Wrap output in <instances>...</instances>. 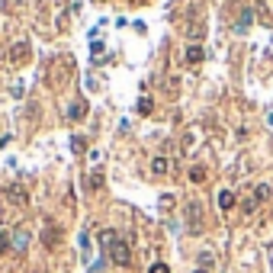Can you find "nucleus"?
Here are the masks:
<instances>
[{"instance_id":"obj_20","label":"nucleus","mask_w":273,"mask_h":273,"mask_svg":"<svg viewBox=\"0 0 273 273\" xmlns=\"http://www.w3.org/2000/svg\"><path fill=\"white\" fill-rule=\"evenodd\" d=\"M55 4H65V0H55Z\"/></svg>"},{"instance_id":"obj_15","label":"nucleus","mask_w":273,"mask_h":273,"mask_svg":"<svg viewBox=\"0 0 273 273\" xmlns=\"http://www.w3.org/2000/svg\"><path fill=\"white\" fill-rule=\"evenodd\" d=\"M71 148H74L77 154H84L87 151V142H84V138H71Z\"/></svg>"},{"instance_id":"obj_19","label":"nucleus","mask_w":273,"mask_h":273,"mask_svg":"<svg viewBox=\"0 0 273 273\" xmlns=\"http://www.w3.org/2000/svg\"><path fill=\"white\" fill-rule=\"evenodd\" d=\"M196 273H209V270H196Z\"/></svg>"},{"instance_id":"obj_7","label":"nucleus","mask_w":273,"mask_h":273,"mask_svg":"<svg viewBox=\"0 0 273 273\" xmlns=\"http://www.w3.org/2000/svg\"><path fill=\"white\" fill-rule=\"evenodd\" d=\"M219 209H222V212L235 209V193H232V190H222V193H219Z\"/></svg>"},{"instance_id":"obj_3","label":"nucleus","mask_w":273,"mask_h":273,"mask_svg":"<svg viewBox=\"0 0 273 273\" xmlns=\"http://www.w3.org/2000/svg\"><path fill=\"white\" fill-rule=\"evenodd\" d=\"M187 219H190L193 232H199V228H202V209H199V202H190V209H187Z\"/></svg>"},{"instance_id":"obj_4","label":"nucleus","mask_w":273,"mask_h":273,"mask_svg":"<svg viewBox=\"0 0 273 273\" xmlns=\"http://www.w3.org/2000/svg\"><path fill=\"white\" fill-rule=\"evenodd\" d=\"M7 199H10V202H16V206H26V202H29L26 190H23V187H16V183H13V187H7Z\"/></svg>"},{"instance_id":"obj_5","label":"nucleus","mask_w":273,"mask_h":273,"mask_svg":"<svg viewBox=\"0 0 273 273\" xmlns=\"http://www.w3.org/2000/svg\"><path fill=\"white\" fill-rule=\"evenodd\" d=\"M58 241H61V232L55 225H48L45 232H42V244H45V248H58Z\"/></svg>"},{"instance_id":"obj_9","label":"nucleus","mask_w":273,"mask_h":273,"mask_svg":"<svg viewBox=\"0 0 273 273\" xmlns=\"http://www.w3.org/2000/svg\"><path fill=\"white\" fill-rule=\"evenodd\" d=\"M187 180L190 183H206V167H190V174H187Z\"/></svg>"},{"instance_id":"obj_8","label":"nucleus","mask_w":273,"mask_h":273,"mask_svg":"<svg viewBox=\"0 0 273 273\" xmlns=\"http://www.w3.org/2000/svg\"><path fill=\"white\" fill-rule=\"evenodd\" d=\"M151 171L157 174V177H161V174H167V171H171V161H167L164 154H157L154 161H151Z\"/></svg>"},{"instance_id":"obj_16","label":"nucleus","mask_w":273,"mask_h":273,"mask_svg":"<svg viewBox=\"0 0 273 273\" xmlns=\"http://www.w3.org/2000/svg\"><path fill=\"white\" fill-rule=\"evenodd\" d=\"M7 251H10V238H7L4 232H0V257H4Z\"/></svg>"},{"instance_id":"obj_1","label":"nucleus","mask_w":273,"mask_h":273,"mask_svg":"<svg viewBox=\"0 0 273 273\" xmlns=\"http://www.w3.org/2000/svg\"><path fill=\"white\" fill-rule=\"evenodd\" d=\"M100 241H103V248H106L113 263H119V267H129V263H132V251H129L126 238H119L116 232H110V228H106V232H100Z\"/></svg>"},{"instance_id":"obj_17","label":"nucleus","mask_w":273,"mask_h":273,"mask_svg":"<svg viewBox=\"0 0 273 273\" xmlns=\"http://www.w3.org/2000/svg\"><path fill=\"white\" fill-rule=\"evenodd\" d=\"M148 273H171V267H167V263H151V270Z\"/></svg>"},{"instance_id":"obj_13","label":"nucleus","mask_w":273,"mask_h":273,"mask_svg":"<svg viewBox=\"0 0 273 273\" xmlns=\"http://www.w3.org/2000/svg\"><path fill=\"white\" fill-rule=\"evenodd\" d=\"M254 199H257V202H267L270 199V187H267V183H260V187L254 190Z\"/></svg>"},{"instance_id":"obj_14","label":"nucleus","mask_w":273,"mask_h":273,"mask_svg":"<svg viewBox=\"0 0 273 273\" xmlns=\"http://www.w3.org/2000/svg\"><path fill=\"white\" fill-rule=\"evenodd\" d=\"M103 187V174H90L87 177V190H100Z\"/></svg>"},{"instance_id":"obj_11","label":"nucleus","mask_w":273,"mask_h":273,"mask_svg":"<svg viewBox=\"0 0 273 273\" xmlns=\"http://www.w3.org/2000/svg\"><path fill=\"white\" fill-rule=\"evenodd\" d=\"M251 23H254V13L251 10H241V16H238V32H244Z\"/></svg>"},{"instance_id":"obj_10","label":"nucleus","mask_w":273,"mask_h":273,"mask_svg":"<svg viewBox=\"0 0 273 273\" xmlns=\"http://www.w3.org/2000/svg\"><path fill=\"white\" fill-rule=\"evenodd\" d=\"M135 110H138V113H142V116H148V113H151V110H154V100H151V96H142V100H138V103H135Z\"/></svg>"},{"instance_id":"obj_18","label":"nucleus","mask_w":273,"mask_h":273,"mask_svg":"<svg viewBox=\"0 0 273 273\" xmlns=\"http://www.w3.org/2000/svg\"><path fill=\"white\" fill-rule=\"evenodd\" d=\"M241 206H244V212H248V215H251V212H254V209H257V199H244V202H241Z\"/></svg>"},{"instance_id":"obj_2","label":"nucleus","mask_w":273,"mask_h":273,"mask_svg":"<svg viewBox=\"0 0 273 273\" xmlns=\"http://www.w3.org/2000/svg\"><path fill=\"white\" fill-rule=\"evenodd\" d=\"M7 61H10L13 68H23L26 61H29V45H26V42H16V45L10 48V58Z\"/></svg>"},{"instance_id":"obj_12","label":"nucleus","mask_w":273,"mask_h":273,"mask_svg":"<svg viewBox=\"0 0 273 273\" xmlns=\"http://www.w3.org/2000/svg\"><path fill=\"white\" fill-rule=\"evenodd\" d=\"M68 116H71V119H84L87 116V103H74V106L68 110Z\"/></svg>"},{"instance_id":"obj_6","label":"nucleus","mask_w":273,"mask_h":273,"mask_svg":"<svg viewBox=\"0 0 273 273\" xmlns=\"http://www.w3.org/2000/svg\"><path fill=\"white\" fill-rule=\"evenodd\" d=\"M202 58H206V48H202L199 42H193V45L187 48V65H199Z\"/></svg>"}]
</instances>
